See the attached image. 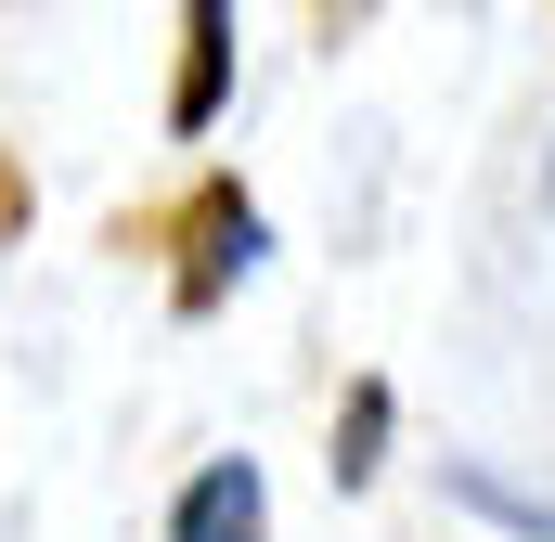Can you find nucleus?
<instances>
[{"label": "nucleus", "instance_id": "f257e3e1", "mask_svg": "<svg viewBox=\"0 0 555 542\" xmlns=\"http://www.w3.org/2000/svg\"><path fill=\"white\" fill-rule=\"evenodd\" d=\"M168 542H272V478H259L246 452L194 465V478H181V504H168Z\"/></svg>", "mask_w": 555, "mask_h": 542}, {"label": "nucleus", "instance_id": "f03ea898", "mask_svg": "<svg viewBox=\"0 0 555 542\" xmlns=\"http://www.w3.org/2000/svg\"><path fill=\"white\" fill-rule=\"evenodd\" d=\"M181 233H194V259H181V284H168V297H181V310H220V284H233V271L259 259V207H246L233 181H207Z\"/></svg>", "mask_w": 555, "mask_h": 542}, {"label": "nucleus", "instance_id": "7ed1b4c3", "mask_svg": "<svg viewBox=\"0 0 555 542\" xmlns=\"http://www.w3.org/2000/svg\"><path fill=\"white\" fill-rule=\"evenodd\" d=\"M220 78H233V13H220V0H194V13H181V91H168V117H181V130H207Z\"/></svg>", "mask_w": 555, "mask_h": 542}, {"label": "nucleus", "instance_id": "20e7f679", "mask_svg": "<svg viewBox=\"0 0 555 542\" xmlns=\"http://www.w3.org/2000/svg\"><path fill=\"white\" fill-rule=\"evenodd\" d=\"M323 465H336V478H375V465H388V375H362V388H349L336 452H323Z\"/></svg>", "mask_w": 555, "mask_h": 542}, {"label": "nucleus", "instance_id": "39448f33", "mask_svg": "<svg viewBox=\"0 0 555 542\" xmlns=\"http://www.w3.org/2000/svg\"><path fill=\"white\" fill-rule=\"evenodd\" d=\"M26 207H39V194H26V168H13V155H0V246H13V233H26Z\"/></svg>", "mask_w": 555, "mask_h": 542}]
</instances>
